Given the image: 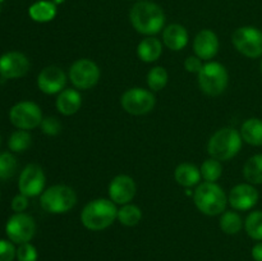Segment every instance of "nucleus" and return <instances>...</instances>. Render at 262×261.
<instances>
[{"mask_svg": "<svg viewBox=\"0 0 262 261\" xmlns=\"http://www.w3.org/2000/svg\"><path fill=\"white\" fill-rule=\"evenodd\" d=\"M243 142L251 146H262V119L260 118H248L245 120L239 130Z\"/></svg>", "mask_w": 262, "mask_h": 261, "instance_id": "4be33fe9", "label": "nucleus"}, {"mask_svg": "<svg viewBox=\"0 0 262 261\" xmlns=\"http://www.w3.org/2000/svg\"><path fill=\"white\" fill-rule=\"evenodd\" d=\"M245 229L252 240L262 241V210H255L247 215L245 220Z\"/></svg>", "mask_w": 262, "mask_h": 261, "instance_id": "bb28decb", "label": "nucleus"}, {"mask_svg": "<svg viewBox=\"0 0 262 261\" xmlns=\"http://www.w3.org/2000/svg\"><path fill=\"white\" fill-rule=\"evenodd\" d=\"M5 233L13 243L22 245L30 242L36 233L35 219L25 212H15L8 219Z\"/></svg>", "mask_w": 262, "mask_h": 261, "instance_id": "9b49d317", "label": "nucleus"}, {"mask_svg": "<svg viewBox=\"0 0 262 261\" xmlns=\"http://www.w3.org/2000/svg\"><path fill=\"white\" fill-rule=\"evenodd\" d=\"M234 48L242 55L250 59L262 56V31L253 26H243L237 28L232 35Z\"/></svg>", "mask_w": 262, "mask_h": 261, "instance_id": "0eeeda50", "label": "nucleus"}, {"mask_svg": "<svg viewBox=\"0 0 262 261\" xmlns=\"http://www.w3.org/2000/svg\"><path fill=\"white\" fill-rule=\"evenodd\" d=\"M51 2H53V3H55L56 5H59V4H63V3L66 2V0H51Z\"/></svg>", "mask_w": 262, "mask_h": 261, "instance_id": "4c0bfd02", "label": "nucleus"}, {"mask_svg": "<svg viewBox=\"0 0 262 261\" xmlns=\"http://www.w3.org/2000/svg\"><path fill=\"white\" fill-rule=\"evenodd\" d=\"M243 145L239 130L225 127L216 130L210 137L207 143V151L211 158L219 161H227L238 155Z\"/></svg>", "mask_w": 262, "mask_h": 261, "instance_id": "20e7f679", "label": "nucleus"}, {"mask_svg": "<svg viewBox=\"0 0 262 261\" xmlns=\"http://www.w3.org/2000/svg\"><path fill=\"white\" fill-rule=\"evenodd\" d=\"M41 129L48 136H56L61 130V123L59 122L58 118L55 117H46L43 118L40 124Z\"/></svg>", "mask_w": 262, "mask_h": 261, "instance_id": "473e14b6", "label": "nucleus"}, {"mask_svg": "<svg viewBox=\"0 0 262 261\" xmlns=\"http://www.w3.org/2000/svg\"><path fill=\"white\" fill-rule=\"evenodd\" d=\"M163 54V42L159 38L147 36L140 41L137 46V55L145 63H154L159 60Z\"/></svg>", "mask_w": 262, "mask_h": 261, "instance_id": "aec40b11", "label": "nucleus"}, {"mask_svg": "<svg viewBox=\"0 0 262 261\" xmlns=\"http://www.w3.org/2000/svg\"><path fill=\"white\" fill-rule=\"evenodd\" d=\"M220 229L225 233V234H237L242 230V228L245 227V222H243L242 216L238 214L237 211H224L220 215Z\"/></svg>", "mask_w": 262, "mask_h": 261, "instance_id": "393cba45", "label": "nucleus"}, {"mask_svg": "<svg viewBox=\"0 0 262 261\" xmlns=\"http://www.w3.org/2000/svg\"><path fill=\"white\" fill-rule=\"evenodd\" d=\"M67 84V76L56 66L45 67L37 77V87L46 95H55L63 91Z\"/></svg>", "mask_w": 262, "mask_h": 261, "instance_id": "dca6fc26", "label": "nucleus"}, {"mask_svg": "<svg viewBox=\"0 0 262 261\" xmlns=\"http://www.w3.org/2000/svg\"><path fill=\"white\" fill-rule=\"evenodd\" d=\"M251 253H252L253 260L262 261V241H260V242H257L255 246H253Z\"/></svg>", "mask_w": 262, "mask_h": 261, "instance_id": "e433bc0d", "label": "nucleus"}, {"mask_svg": "<svg viewBox=\"0 0 262 261\" xmlns=\"http://www.w3.org/2000/svg\"><path fill=\"white\" fill-rule=\"evenodd\" d=\"M243 177L253 186L262 184V154H256L246 161L243 166Z\"/></svg>", "mask_w": 262, "mask_h": 261, "instance_id": "b1692460", "label": "nucleus"}, {"mask_svg": "<svg viewBox=\"0 0 262 261\" xmlns=\"http://www.w3.org/2000/svg\"><path fill=\"white\" fill-rule=\"evenodd\" d=\"M30 71V60L19 51H9L0 56V76L5 79L20 78Z\"/></svg>", "mask_w": 262, "mask_h": 261, "instance_id": "4468645a", "label": "nucleus"}, {"mask_svg": "<svg viewBox=\"0 0 262 261\" xmlns=\"http://www.w3.org/2000/svg\"><path fill=\"white\" fill-rule=\"evenodd\" d=\"M193 50L196 56L202 60H210L219 51V38L211 30H201L193 40Z\"/></svg>", "mask_w": 262, "mask_h": 261, "instance_id": "f3484780", "label": "nucleus"}, {"mask_svg": "<svg viewBox=\"0 0 262 261\" xmlns=\"http://www.w3.org/2000/svg\"><path fill=\"white\" fill-rule=\"evenodd\" d=\"M55 106L56 110L66 117L76 114L82 106L81 94H79L78 90L64 89L63 91L58 94Z\"/></svg>", "mask_w": 262, "mask_h": 261, "instance_id": "a211bd4d", "label": "nucleus"}, {"mask_svg": "<svg viewBox=\"0 0 262 261\" xmlns=\"http://www.w3.org/2000/svg\"><path fill=\"white\" fill-rule=\"evenodd\" d=\"M174 178L177 183L186 188H191L193 186H199L202 176L200 169L191 163L179 164L174 171Z\"/></svg>", "mask_w": 262, "mask_h": 261, "instance_id": "412c9836", "label": "nucleus"}, {"mask_svg": "<svg viewBox=\"0 0 262 261\" xmlns=\"http://www.w3.org/2000/svg\"><path fill=\"white\" fill-rule=\"evenodd\" d=\"M197 76H199L200 89L209 96L222 95L227 90L229 82L227 68L219 61H209L204 64Z\"/></svg>", "mask_w": 262, "mask_h": 261, "instance_id": "423d86ee", "label": "nucleus"}, {"mask_svg": "<svg viewBox=\"0 0 262 261\" xmlns=\"http://www.w3.org/2000/svg\"><path fill=\"white\" fill-rule=\"evenodd\" d=\"M31 142H32V137H31L30 132L25 129H18L10 135L8 146H9L10 151L23 153V151H26L30 147Z\"/></svg>", "mask_w": 262, "mask_h": 261, "instance_id": "c85d7f7f", "label": "nucleus"}, {"mask_svg": "<svg viewBox=\"0 0 262 261\" xmlns=\"http://www.w3.org/2000/svg\"><path fill=\"white\" fill-rule=\"evenodd\" d=\"M18 168L17 159L10 153H0V179H9Z\"/></svg>", "mask_w": 262, "mask_h": 261, "instance_id": "7c9ffc66", "label": "nucleus"}, {"mask_svg": "<svg viewBox=\"0 0 262 261\" xmlns=\"http://www.w3.org/2000/svg\"><path fill=\"white\" fill-rule=\"evenodd\" d=\"M117 219L120 224L125 227H135L142 220V210L133 204L122 205L120 209H118Z\"/></svg>", "mask_w": 262, "mask_h": 261, "instance_id": "a878e982", "label": "nucleus"}, {"mask_svg": "<svg viewBox=\"0 0 262 261\" xmlns=\"http://www.w3.org/2000/svg\"><path fill=\"white\" fill-rule=\"evenodd\" d=\"M28 207V197L19 193L13 197L12 200V210L15 212H23Z\"/></svg>", "mask_w": 262, "mask_h": 261, "instance_id": "c9c22d12", "label": "nucleus"}, {"mask_svg": "<svg viewBox=\"0 0 262 261\" xmlns=\"http://www.w3.org/2000/svg\"><path fill=\"white\" fill-rule=\"evenodd\" d=\"M260 194L257 188L251 183H239L233 187L228 196V202L237 211H247L257 205Z\"/></svg>", "mask_w": 262, "mask_h": 261, "instance_id": "ddd939ff", "label": "nucleus"}, {"mask_svg": "<svg viewBox=\"0 0 262 261\" xmlns=\"http://www.w3.org/2000/svg\"><path fill=\"white\" fill-rule=\"evenodd\" d=\"M46 183V177L42 168L37 164H28L20 171L18 188L22 194L27 197L40 196L43 192Z\"/></svg>", "mask_w": 262, "mask_h": 261, "instance_id": "f8f14e48", "label": "nucleus"}, {"mask_svg": "<svg viewBox=\"0 0 262 261\" xmlns=\"http://www.w3.org/2000/svg\"><path fill=\"white\" fill-rule=\"evenodd\" d=\"M200 171H201L202 178L206 182H216L219 181L220 177L223 174V165L222 161L216 160L214 158H210L207 160H205L202 163L201 168H200Z\"/></svg>", "mask_w": 262, "mask_h": 261, "instance_id": "c756f323", "label": "nucleus"}, {"mask_svg": "<svg viewBox=\"0 0 262 261\" xmlns=\"http://www.w3.org/2000/svg\"><path fill=\"white\" fill-rule=\"evenodd\" d=\"M0 142H2V138H0Z\"/></svg>", "mask_w": 262, "mask_h": 261, "instance_id": "a19ab883", "label": "nucleus"}, {"mask_svg": "<svg viewBox=\"0 0 262 261\" xmlns=\"http://www.w3.org/2000/svg\"><path fill=\"white\" fill-rule=\"evenodd\" d=\"M100 76L99 66L91 59H78L69 68V79L77 90L92 89L97 84Z\"/></svg>", "mask_w": 262, "mask_h": 261, "instance_id": "1a4fd4ad", "label": "nucleus"}, {"mask_svg": "<svg viewBox=\"0 0 262 261\" xmlns=\"http://www.w3.org/2000/svg\"><path fill=\"white\" fill-rule=\"evenodd\" d=\"M3 3H4V0H0V5H2Z\"/></svg>", "mask_w": 262, "mask_h": 261, "instance_id": "ea45409f", "label": "nucleus"}, {"mask_svg": "<svg viewBox=\"0 0 262 261\" xmlns=\"http://www.w3.org/2000/svg\"><path fill=\"white\" fill-rule=\"evenodd\" d=\"M193 201L202 214L207 216H216L224 212L228 197L219 184L215 182H204L194 189Z\"/></svg>", "mask_w": 262, "mask_h": 261, "instance_id": "7ed1b4c3", "label": "nucleus"}, {"mask_svg": "<svg viewBox=\"0 0 262 261\" xmlns=\"http://www.w3.org/2000/svg\"><path fill=\"white\" fill-rule=\"evenodd\" d=\"M109 197L114 204L125 205L129 204L136 196L137 192V186L132 177L127 174H119L114 177L107 187Z\"/></svg>", "mask_w": 262, "mask_h": 261, "instance_id": "2eb2a0df", "label": "nucleus"}, {"mask_svg": "<svg viewBox=\"0 0 262 261\" xmlns=\"http://www.w3.org/2000/svg\"><path fill=\"white\" fill-rule=\"evenodd\" d=\"M118 209L112 200L96 199L84 205L81 212V222L89 230H104L117 219Z\"/></svg>", "mask_w": 262, "mask_h": 261, "instance_id": "f03ea898", "label": "nucleus"}, {"mask_svg": "<svg viewBox=\"0 0 262 261\" xmlns=\"http://www.w3.org/2000/svg\"><path fill=\"white\" fill-rule=\"evenodd\" d=\"M17 255V248L12 241L0 240V261H13Z\"/></svg>", "mask_w": 262, "mask_h": 261, "instance_id": "72a5a7b5", "label": "nucleus"}, {"mask_svg": "<svg viewBox=\"0 0 262 261\" xmlns=\"http://www.w3.org/2000/svg\"><path fill=\"white\" fill-rule=\"evenodd\" d=\"M9 119L18 129L30 130L38 127L42 122L41 107L33 101H19L13 105L9 112Z\"/></svg>", "mask_w": 262, "mask_h": 261, "instance_id": "9d476101", "label": "nucleus"}, {"mask_svg": "<svg viewBox=\"0 0 262 261\" xmlns=\"http://www.w3.org/2000/svg\"><path fill=\"white\" fill-rule=\"evenodd\" d=\"M122 107L130 115L148 114L155 107L156 99L151 90L133 87L127 90L120 97Z\"/></svg>", "mask_w": 262, "mask_h": 261, "instance_id": "6e6552de", "label": "nucleus"}, {"mask_svg": "<svg viewBox=\"0 0 262 261\" xmlns=\"http://www.w3.org/2000/svg\"><path fill=\"white\" fill-rule=\"evenodd\" d=\"M40 204L49 214H64L76 206L77 194L69 186L55 184L41 193Z\"/></svg>", "mask_w": 262, "mask_h": 261, "instance_id": "39448f33", "label": "nucleus"}, {"mask_svg": "<svg viewBox=\"0 0 262 261\" xmlns=\"http://www.w3.org/2000/svg\"><path fill=\"white\" fill-rule=\"evenodd\" d=\"M129 20L138 33L154 36L165 26V13L156 3L140 0L130 9Z\"/></svg>", "mask_w": 262, "mask_h": 261, "instance_id": "f257e3e1", "label": "nucleus"}, {"mask_svg": "<svg viewBox=\"0 0 262 261\" xmlns=\"http://www.w3.org/2000/svg\"><path fill=\"white\" fill-rule=\"evenodd\" d=\"M202 67H204V63H202V59H200L199 56L192 55L188 56V58L184 60V68H186L187 72L189 73H197L201 71Z\"/></svg>", "mask_w": 262, "mask_h": 261, "instance_id": "f704fd0d", "label": "nucleus"}, {"mask_svg": "<svg viewBox=\"0 0 262 261\" xmlns=\"http://www.w3.org/2000/svg\"><path fill=\"white\" fill-rule=\"evenodd\" d=\"M56 13H58L56 4L53 2H49V0H38V2L33 3L28 9L31 19L38 23L50 22L55 18Z\"/></svg>", "mask_w": 262, "mask_h": 261, "instance_id": "5701e85b", "label": "nucleus"}, {"mask_svg": "<svg viewBox=\"0 0 262 261\" xmlns=\"http://www.w3.org/2000/svg\"><path fill=\"white\" fill-rule=\"evenodd\" d=\"M260 69H261V74H262V59H261V64H260Z\"/></svg>", "mask_w": 262, "mask_h": 261, "instance_id": "58836bf2", "label": "nucleus"}, {"mask_svg": "<svg viewBox=\"0 0 262 261\" xmlns=\"http://www.w3.org/2000/svg\"><path fill=\"white\" fill-rule=\"evenodd\" d=\"M18 261H37V250L30 242L22 243L17 248V255H15Z\"/></svg>", "mask_w": 262, "mask_h": 261, "instance_id": "2f4dec72", "label": "nucleus"}, {"mask_svg": "<svg viewBox=\"0 0 262 261\" xmlns=\"http://www.w3.org/2000/svg\"><path fill=\"white\" fill-rule=\"evenodd\" d=\"M188 32L186 27L179 23H173L164 28L163 42L168 49L173 51H181L188 44Z\"/></svg>", "mask_w": 262, "mask_h": 261, "instance_id": "6ab92c4d", "label": "nucleus"}, {"mask_svg": "<svg viewBox=\"0 0 262 261\" xmlns=\"http://www.w3.org/2000/svg\"><path fill=\"white\" fill-rule=\"evenodd\" d=\"M169 74L164 67H154L147 73L148 89L152 92L161 91L168 84Z\"/></svg>", "mask_w": 262, "mask_h": 261, "instance_id": "cd10ccee", "label": "nucleus"}, {"mask_svg": "<svg viewBox=\"0 0 262 261\" xmlns=\"http://www.w3.org/2000/svg\"><path fill=\"white\" fill-rule=\"evenodd\" d=\"M138 2H140V0H138Z\"/></svg>", "mask_w": 262, "mask_h": 261, "instance_id": "79ce46f5", "label": "nucleus"}]
</instances>
